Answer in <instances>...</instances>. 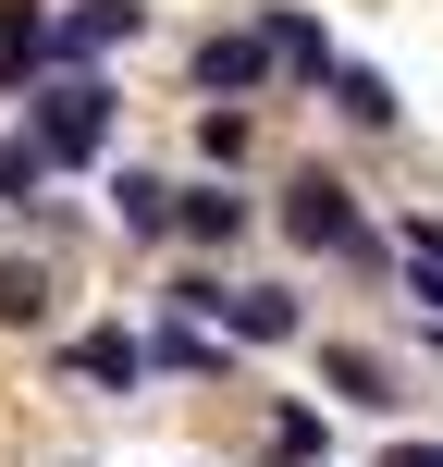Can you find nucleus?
Here are the masks:
<instances>
[{"mask_svg": "<svg viewBox=\"0 0 443 467\" xmlns=\"http://www.w3.org/2000/svg\"><path fill=\"white\" fill-rule=\"evenodd\" d=\"M123 234H173V185H148V172H123Z\"/></svg>", "mask_w": 443, "mask_h": 467, "instance_id": "13", "label": "nucleus"}, {"mask_svg": "<svg viewBox=\"0 0 443 467\" xmlns=\"http://www.w3.org/2000/svg\"><path fill=\"white\" fill-rule=\"evenodd\" d=\"M49 185V161H37V136H0V210H25V197Z\"/></svg>", "mask_w": 443, "mask_h": 467, "instance_id": "12", "label": "nucleus"}, {"mask_svg": "<svg viewBox=\"0 0 443 467\" xmlns=\"http://www.w3.org/2000/svg\"><path fill=\"white\" fill-rule=\"evenodd\" d=\"M148 357H161V369H222V345H210V332H185V320H173Z\"/></svg>", "mask_w": 443, "mask_h": 467, "instance_id": "15", "label": "nucleus"}, {"mask_svg": "<svg viewBox=\"0 0 443 467\" xmlns=\"http://www.w3.org/2000/svg\"><path fill=\"white\" fill-rule=\"evenodd\" d=\"M62 369H74V381H99V394H136V369H148V345H136V332H87V345L62 357Z\"/></svg>", "mask_w": 443, "mask_h": 467, "instance_id": "6", "label": "nucleus"}, {"mask_svg": "<svg viewBox=\"0 0 443 467\" xmlns=\"http://www.w3.org/2000/svg\"><path fill=\"white\" fill-rule=\"evenodd\" d=\"M406 283H419V307L443 320V258H419V246H406Z\"/></svg>", "mask_w": 443, "mask_h": 467, "instance_id": "17", "label": "nucleus"}, {"mask_svg": "<svg viewBox=\"0 0 443 467\" xmlns=\"http://www.w3.org/2000/svg\"><path fill=\"white\" fill-rule=\"evenodd\" d=\"M258 49H271L283 74H332V37H321L308 13H258Z\"/></svg>", "mask_w": 443, "mask_h": 467, "instance_id": "8", "label": "nucleus"}, {"mask_svg": "<svg viewBox=\"0 0 443 467\" xmlns=\"http://www.w3.org/2000/svg\"><path fill=\"white\" fill-rule=\"evenodd\" d=\"M258 74H271V49H258V25H247V37H210V49H197V87H210V99H247Z\"/></svg>", "mask_w": 443, "mask_h": 467, "instance_id": "7", "label": "nucleus"}, {"mask_svg": "<svg viewBox=\"0 0 443 467\" xmlns=\"http://www.w3.org/2000/svg\"><path fill=\"white\" fill-rule=\"evenodd\" d=\"M136 0H74V13H49V62H99V49H123L136 37Z\"/></svg>", "mask_w": 443, "mask_h": 467, "instance_id": "3", "label": "nucleus"}, {"mask_svg": "<svg viewBox=\"0 0 443 467\" xmlns=\"http://www.w3.org/2000/svg\"><path fill=\"white\" fill-rule=\"evenodd\" d=\"M173 222H185L197 246H234V234H247V197H234V185H197V197H173Z\"/></svg>", "mask_w": 443, "mask_h": 467, "instance_id": "11", "label": "nucleus"}, {"mask_svg": "<svg viewBox=\"0 0 443 467\" xmlns=\"http://www.w3.org/2000/svg\"><path fill=\"white\" fill-rule=\"evenodd\" d=\"M25 123H37V161H99V148H111V87H99V62L37 74V87H25Z\"/></svg>", "mask_w": 443, "mask_h": 467, "instance_id": "1", "label": "nucleus"}, {"mask_svg": "<svg viewBox=\"0 0 443 467\" xmlns=\"http://www.w3.org/2000/svg\"><path fill=\"white\" fill-rule=\"evenodd\" d=\"M0 320L37 332V320H49V283H37V271H0Z\"/></svg>", "mask_w": 443, "mask_h": 467, "instance_id": "14", "label": "nucleus"}, {"mask_svg": "<svg viewBox=\"0 0 443 467\" xmlns=\"http://www.w3.org/2000/svg\"><path fill=\"white\" fill-rule=\"evenodd\" d=\"M37 74H49V13L0 0V87H37Z\"/></svg>", "mask_w": 443, "mask_h": 467, "instance_id": "5", "label": "nucleus"}, {"mask_svg": "<svg viewBox=\"0 0 443 467\" xmlns=\"http://www.w3.org/2000/svg\"><path fill=\"white\" fill-rule=\"evenodd\" d=\"M271 455H296V467H308V455H321V419H308V406H283V419H271Z\"/></svg>", "mask_w": 443, "mask_h": 467, "instance_id": "16", "label": "nucleus"}, {"mask_svg": "<svg viewBox=\"0 0 443 467\" xmlns=\"http://www.w3.org/2000/svg\"><path fill=\"white\" fill-rule=\"evenodd\" d=\"M321 381L345 406H395V369H382V357H357V345H321Z\"/></svg>", "mask_w": 443, "mask_h": 467, "instance_id": "10", "label": "nucleus"}, {"mask_svg": "<svg viewBox=\"0 0 443 467\" xmlns=\"http://www.w3.org/2000/svg\"><path fill=\"white\" fill-rule=\"evenodd\" d=\"M210 320L234 332V345H296V296H283V283H222Z\"/></svg>", "mask_w": 443, "mask_h": 467, "instance_id": "4", "label": "nucleus"}, {"mask_svg": "<svg viewBox=\"0 0 443 467\" xmlns=\"http://www.w3.org/2000/svg\"><path fill=\"white\" fill-rule=\"evenodd\" d=\"M283 234H296V246H321V258H357V271L382 258V234L357 222V197L332 185V172H296V185H283Z\"/></svg>", "mask_w": 443, "mask_h": 467, "instance_id": "2", "label": "nucleus"}, {"mask_svg": "<svg viewBox=\"0 0 443 467\" xmlns=\"http://www.w3.org/2000/svg\"><path fill=\"white\" fill-rule=\"evenodd\" d=\"M321 87H332V111H345V123H370V136H382V123H395V87H382L370 62H332Z\"/></svg>", "mask_w": 443, "mask_h": 467, "instance_id": "9", "label": "nucleus"}]
</instances>
